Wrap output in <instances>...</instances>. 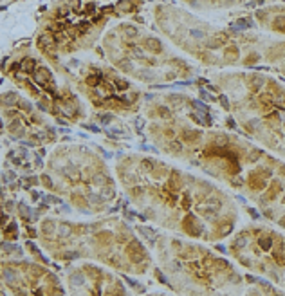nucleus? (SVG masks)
<instances>
[{"label": "nucleus", "instance_id": "nucleus-1", "mask_svg": "<svg viewBox=\"0 0 285 296\" xmlns=\"http://www.w3.org/2000/svg\"><path fill=\"white\" fill-rule=\"evenodd\" d=\"M260 246H262L264 249H269V247H271V238H267V237L262 238V240H260Z\"/></svg>", "mask_w": 285, "mask_h": 296}, {"label": "nucleus", "instance_id": "nucleus-2", "mask_svg": "<svg viewBox=\"0 0 285 296\" xmlns=\"http://www.w3.org/2000/svg\"><path fill=\"white\" fill-rule=\"evenodd\" d=\"M94 181H97V184H105V182H106V177H105V175H96Z\"/></svg>", "mask_w": 285, "mask_h": 296}, {"label": "nucleus", "instance_id": "nucleus-3", "mask_svg": "<svg viewBox=\"0 0 285 296\" xmlns=\"http://www.w3.org/2000/svg\"><path fill=\"white\" fill-rule=\"evenodd\" d=\"M6 101H7V103H13V101H15V92H9V94H6Z\"/></svg>", "mask_w": 285, "mask_h": 296}, {"label": "nucleus", "instance_id": "nucleus-4", "mask_svg": "<svg viewBox=\"0 0 285 296\" xmlns=\"http://www.w3.org/2000/svg\"><path fill=\"white\" fill-rule=\"evenodd\" d=\"M195 107H199L202 112H206V110H208V107L204 105V103H201V101H195Z\"/></svg>", "mask_w": 285, "mask_h": 296}, {"label": "nucleus", "instance_id": "nucleus-5", "mask_svg": "<svg viewBox=\"0 0 285 296\" xmlns=\"http://www.w3.org/2000/svg\"><path fill=\"white\" fill-rule=\"evenodd\" d=\"M220 103L224 107H226V108H227V105H229V103H227V99H226V98H220Z\"/></svg>", "mask_w": 285, "mask_h": 296}, {"label": "nucleus", "instance_id": "nucleus-6", "mask_svg": "<svg viewBox=\"0 0 285 296\" xmlns=\"http://www.w3.org/2000/svg\"><path fill=\"white\" fill-rule=\"evenodd\" d=\"M227 123H229V127L231 128H235V121H233V119H227Z\"/></svg>", "mask_w": 285, "mask_h": 296}]
</instances>
